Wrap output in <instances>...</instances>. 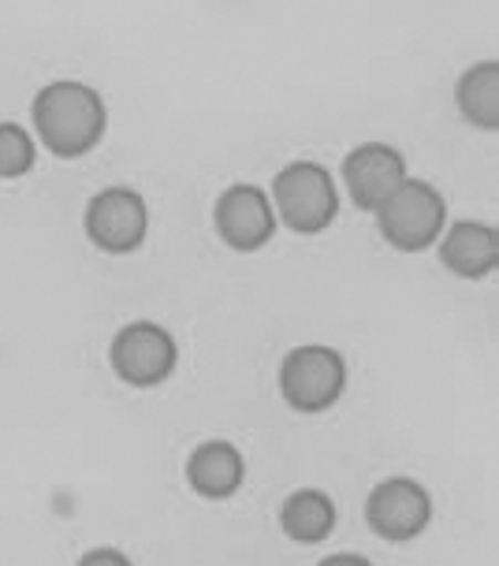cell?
I'll return each mask as SVG.
<instances>
[{"mask_svg": "<svg viewBox=\"0 0 499 566\" xmlns=\"http://www.w3.org/2000/svg\"><path fill=\"white\" fill-rule=\"evenodd\" d=\"M455 101L458 113H462L470 124L496 130L499 127V67L496 60H481L470 71H462L455 86Z\"/></svg>", "mask_w": 499, "mask_h": 566, "instance_id": "obj_13", "label": "cell"}, {"mask_svg": "<svg viewBox=\"0 0 499 566\" xmlns=\"http://www.w3.org/2000/svg\"><path fill=\"white\" fill-rule=\"evenodd\" d=\"M347 198L365 212H376L406 184V160L388 142H362L343 157Z\"/></svg>", "mask_w": 499, "mask_h": 566, "instance_id": "obj_9", "label": "cell"}, {"mask_svg": "<svg viewBox=\"0 0 499 566\" xmlns=\"http://www.w3.org/2000/svg\"><path fill=\"white\" fill-rule=\"evenodd\" d=\"M38 160L34 138L12 119H0V179H23Z\"/></svg>", "mask_w": 499, "mask_h": 566, "instance_id": "obj_14", "label": "cell"}, {"mask_svg": "<svg viewBox=\"0 0 499 566\" xmlns=\"http://www.w3.org/2000/svg\"><path fill=\"white\" fill-rule=\"evenodd\" d=\"M335 503L329 492L321 489H299L283 500V511H280V525L291 541L299 544H321L332 537L335 530Z\"/></svg>", "mask_w": 499, "mask_h": 566, "instance_id": "obj_12", "label": "cell"}, {"mask_svg": "<svg viewBox=\"0 0 499 566\" xmlns=\"http://www.w3.org/2000/svg\"><path fill=\"white\" fill-rule=\"evenodd\" d=\"M83 228H86V239L94 242L97 250L124 258V254H135L142 242H146L149 209L138 190L105 187L86 201Z\"/></svg>", "mask_w": 499, "mask_h": 566, "instance_id": "obj_6", "label": "cell"}, {"mask_svg": "<svg viewBox=\"0 0 499 566\" xmlns=\"http://www.w3.org/2000/svg\"><path fill=\"white\" fill-rule=\"evenodd\" d=\"M447 206L444 195L425 179H406L395 195L376 209V224L388 247L403 254H422L444 235Z\"/></svg>", "mask_w": 499, "mask_h": 566, "instance_id": "obj_4", "label": "cell"}, {"mask_svg": "<svg viewBox=\"0 0 499 566\" xmlns=\"http://www.w3.org/2000/svg\"><path fill=\"white\" fill-rule=\"evenodd\" d=\"M321 566H373L365 555H354V552H340V555H329V559H321Z\"/></svg>", "mask_w": 499, "mask_h": 566, "instance_id": "obj_16", "label": "cell"}, {"mask_svg": "<svg viewBox=\"0 0 499 566\" xmlns=\"http://www.w3.org/2000/svg\"><path fill=\"white\" fill-rule=\"evenodd\" d=\"M179 347L168 328L153 321H131L108 343V366L131 388H157L176 373Z\"/></svg>", "mask_w": 499, "mask_h": 566, "instance_id": "obj_5", "label": "cell"}, {"mask_svg": "<svg viewBox=\"0 0 499 566\" xmlns=\"http://www.w3.org/2000/svg\"><path fill=\"white\" fill-rule=\"evenodd\" d=\"M365 522L384 541H414L433 522V495L414 478H388L365 500Z\"/></svg>", "mask_w": 499, "mask_h": 566, "instance_id": "obj_7", "label": "cell"}, {"mask_svg": "<svg viewBox=\"0 0 499 566\" xmlns=\"http://www.w3.org/2000/svg\"><path fill=\"white\" fill-rule=\"evenodd\" d=\"M440 261L462 280H481L499 261V235L485 220H458L440 235Z\"/></svg>", "mask_w": 499, "mask_h": 566, "instance_id": "obj_11", "label": "cell"}, {"mask_svg": "<svg viewBox=\"0 0 499 566\" xmlns=\"http://www.w3.org/2000/svg\"><path fill=\"white\" fill-rule=\"evenodd\" d=\"M347 388V361L340 350L321 343H302L288 350L280 366V396L299 413H324L343 399Z\"/></svg>", "mask_w": 499, "mask_h": 566, "instance_id": "obj_3", "label": "cell"}, {"mask_svg": "<svg viewBox=\"0 0 499 566\" xmlns=\"http://www.w3.org/2000/svg\"><path fill=\"white\" fill-rule=\"evenodd\" d=\"M212 224L217 235L239 254H253L264 242L277 235V209H272L269 195L253 184H236L217 198L212 209Z\"/></svg>", "mask_w": 499, "mask_h": 566, "instance_id": "obj_8", "label": "cell"}, {"mask_svg": "<svg viewBox=\"0 0 499 566\" xmlns=\"http://www.w3.org/2000/svg\"><path fill=\"white\" fill-rule=\"evenodd\" d=\"M280 220L299 235H318L340 217V187L318 160H291L272 179Z\"/></svg>", "mask_w": 499, "mask_h": 566, "instance_id": "obj_2", "label": "cell"}, {"mask_svg": "<svg viewBox=\"0 0 499 566\" xmlns=\"http://www.w3.org/2000/svg\"><path fill=\"white\" fill-rule=\"evenodd\" d=\"M30 119L42 146L60 160L83 157L97 146L108 127L105 97L79 78H56L30 101Z\"/></svg>", "mask_w": 499, "mask_h": 566, "instance_id": "obj_1", "label": "cell"}, {"mask_svg": "<svg viewBox=\"0 0 499 566\" xmlns=\"http://www.w3.org/2000/svg\"><path fill=\"white\" fill-rule=\"evenodd\" d=\"M242 481H247V459L236 443L209 440L190 451L187 459V484L201 500H231Z\"/></svg>", "mask_w": 499, "mask_h": 566, "instance_id": "obj_10", "label": "cell"}, {"mask_svg": "<svg viewBox=\"0 0 499 566\" xmlns=\"http://www.w3.org/2000/svg\"><path fill=\"white\" fill-rule=\"evenodd\" d=\"M79 566H135L119 548H90Z\"/></svg>", "mask_w": 499, "mask_h": 566, "instance_id": "obj_15", "label": "cell"}]
</instances>
